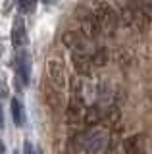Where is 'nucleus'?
Masks as SVG:
<instances>
[{
    "label": "nucleus",
    "mask_w": 152,
    "mask_h": 154,
    "mask_svg": "<svg viewBox=\"0 0 152 154\" xmlns=\"http://www.w3.org/2000/svg\"><path fill=\"white\" fill-rule=\"evenodd\" d=\"M85 96H83V83L79 77H73L69 81V102H68V110H65V122L71 127H77L83 123L85 118Z\"/></svg>",
    "instance_id": "f257e3e1"
},
{
    "label": "nucleus",
    "mask_w": 152,
    "mask_h": 154,
    "mask_svg": "<svg viewBox=\"0 0 152 154\" xmlns=\"http://www.w3.org/2000/svg\"><path fill=\"white\" fill-rule=\"evenodd\" d=\"M93 14H94V19H96L98 31L104 33L106 37H112L117 23H120L117 10H114L108 2H96L93 6Z\"/></svg>",
    "instance_id": "f03ea898"
},
{
    "label": "nucleus",
    "mask_w": 152,
    "mask_h": 154,
    "mask_svg": "<svg viewBox=\"0 0 152 154\" xmlns=\"http://www.w3.org/2000/svg\"><path fill=\"white\" fill-rule=\"evenodd\" d=\"M77 19H79V25H81V31L83 35L89 38V41H96L100 31H98V25H96V19H94V14L91 8L87 6H79L77 8Z\"/></svg>",
    "instance_id": "7ed1b4c3"
},
{
    "label": "nucleus",
    "mask_w": 152,
    "mask_h": 154,
    "mask_svg": "<svg viewBox=\"0 0 152 154\" xmlns=\"http://www.w3.org/2000/svg\"><path fill=\"white\" fill-rule=\"evenodd\" d=\"M48 85L54 87L56 91L64 93V87H65V69H64V64L58 60V58H50L48 60Z\"/></svg>",
    "instance_id": "20e7f679"
},
{
    "label": "nucleus",
    "mask_w": 152,
    "mask_h": 154,
    "mask_svg": "<svg viewBox=\"0 0 152 154\" xmlns=\"http://www.w3.org/2000/svg\"><path fill=\"white\" fill-rule=\"evenodd\" d=\"M71 62H73V67H75V71H77L79 75L91 77L93 60H91V56L87 54L85 48H75V50H71Z\"/></svg>",
    "instance_id": "39448f33"
},
{
    "label": "nucleus",
    "mask_w": 152,
    "mask_h": 154,
    "mask_svg": "<svg viewBox=\"0 0 152 154\" xmlns=\"http://www.w3.org/2000/svg\"><path fill=\"white\" fill-rule=\"evenodd\" d=\"M16 73L21 79L23 85H29L31 81V56L27 50H20L16 54Z\"/></svg>",
    "instance_id": "423d86ee"
},
{
    "label": "nucleus",
    "mask_w": 152,
    "mask_h": 154,
    "mask_svg": "<svg viewBox=\"0 0 152 154\" xmlns=\"http://www.w3.org/2000/svg\"><path fill=\"white\" fill-rule=\"evenodd\" d=\"M106 141H108V133L106 131H100V129L89 131L87 139H85V150L89 154H96L106 146Z\"/></svg>",
    "instance_id": "0eeeda50"
},
{
    "label": "nucleus",
    "mask_w": 152,
    "mask_h": 154,
    "mask_svg": "<svg viewBox=\"0 0 152 154\" xmlns=\"http://www.w3.org/2000/svg\"><path fill=\"white\" fill-rule=\"evenodd\" d=\"M25 42H27L25 21H23L21 16H16V17H14V23H12V45L21 50V48L25 46Z\"/></svg>",
    "instance_id": "6e6552de"
},
{
    "label": "nucleus",
    "mask_w": 152,
    "mask_h": 154,
    "mask_svg": "<svg viewBox=\"0 0 152 154\" xmlns=\"http://www.w3.org/2000/svg\"><path fill=\"white\" fill-rule=\"evenodd\" d=\"M102 119H104V108H100L98 104L87 106V110H85V118H83V123L87 125V127H94V125L102 123Z\"/></svg>",
    "instance_id": "1a4fd4ad"
},
{
    "label": "nucleus",
    "mask_w": 152,
    "mask_h": 154,
    "mask_svg": "<svg viewBox=\"0 0 152 154\" xmlns=\"http://www.w3.org/2000/svg\"><path fill=\"white\" fill-rule=\"evenodd\" d=\"M123 148H125V154H142L144 141H142L141 135H133V137H127V139H125Z\"/></svg>",
    "instance_id": "9d476101"
},
{
    "label": "nucleus",
    "mask_w": 152,
    "mask_h": 154,
    "mask_svg": "<svg viewBox=\"0 0 152 154\" xmlns=\"http://www.w3.org/2000/svg\"><path fill=\"white\" fill-rule=\"evenodd\" d=\"M12 118H14V123L17 125V127H23L25 125V108H23V104L20 102L17 98H12Z\"/></svg>",
    "instance_id": "9b49d317"
},
{
    "label": "nucleus",
    "mask_w": 152,
    "mask_h": 154,
    "mask_svg": "<svg viewBox=\"0 0 152 154\" xmlns=\"http://www.w3.org/2000/svg\"><path fill=\"white\" fill-rule=\"evenodd\" d=\"M85 139H87V133H85V131H77L73 137H69L68 150L71 154H77L79 150H85Z\"/></svg>",
    "instance_id": "f8f14e48"
},
{
    "label": "nucleus",
    "mask_w": 152,
    "mask_h": 154,
    "mask_svg": "<svg viewBox=\"0 0 152 154\" xmlns=\"http://www.w3.org/2000/svg\"><path fill=\"white\" fill-rule=\"evenodd\" d=\"M64 42L71 48V50H75V48H83V41L75 35L73 31H65L64 33Z\"/></svg>",
    "instance_id": "ddd939ff"
},
{
    "label": "nucleus",
    "mask_w": 152,
    "mask_h": 154,
    "mask_svg": "<svg viewBox=\"0 0 152 154\" xmlns=\"http://www.w3.org/2000/svg\"><path fill=\"white\" fill-rule=\"evenodd\" d=\"M91 60H93V66H104L106 64V50L96 48V52L91 56Z\"/></svg>",
    "instance_id": "4468645a"
},
{
    "label": "nucleus",
    "mask_w": 152,
    "mask_h": 154,
    "mask_svg": "<svg viewBox=\"0 0 152 154\" xmlns=\"http://www.w3.org/2000/svg\"><path fill=\"white\" fill-rule=\"evenodd\" d=\"M17 8H20L21 14H29V12H35L37 4L35 2H20V4H17Z\"/></svg>",
    "instance_id": "2eb2a0df"
},
{
    "label": "nucleus",
    "mask_w": 152,
    "mask_h": 154,
    "mask_svg": "<svg viewBox=\"0 0 152 154\" xmlns=\"http://www.w3.org/2000/svg\"><path fill=\"white\" fill-rule=\"evenodd\" d=\"M23 154H41V152L37 150L35 146H33V143L25 141V143H23Z\"/></svg>",
    "instance_id": "dca6fc26"
},
{
    "label": "nucleus",
    "mask_w": 152,
    "mask_h": 154,
    "mask_svg": "<svg viewBox=\"0 0 152 154\" xmlns=\"http://www.w3.org/2000/svg\"><path fill=\"white\" fill-rule=\"evenodd\" d=\"M141 8L144 10V14H146V17H148V21H152V2H148V4H141Z\"/></svg>",
    "instance_id": "f3484780"
},
{
    "label": "nucleus",
    "mask_w": 152,
    "mask_h": 154,
    "mask_svg": "<svg viewBox=\"0 0 152 154\" xmlns=\"http://www.w3.org/2000/svg\"><path fill=\"white\" fill-rule=\"evenodd\" d=\"M6 94H8V85L4 83L2 79H0V98H4Z\"/></svg>",
    "instance_id": "a211bd4d"
},
{
    "label": "nucleus",
    "mask_w": 152,
    "mask_h": 154,
    "mask_svg": "<svg viewBox=\"0 0 152 154\" xmlns=\"http://www.w3.org/2000/svg\"><path fill=\"white\" fill-rule=\"evenodd\" d=\"M0 127H4V108L0 106Z\"/></svg>",
    "instance_id": "6ab92c4d"
},
{
    "label": "nucleus",
    "mask_w": 152,
    "mask_h": 154,
    "mask_svg": "<svg viewBox=\"0 0 152 154\" xmlns=\"http://www.w3.org/2000/svg\"><path fill=\"white\" fill-rule=\"evenodd\" d=\"M4 152H6V146H4V144L0 143V154H4Z\"/></svg>",
    "instance_id": "aec40b11"
},
{
    "label": "nucleus",
    "mask_w": 152,
    "mask_h": 154,
    "mask_svg": "<svg viewBox=\"0 0 152 154\" xmlns=\"http://www.w3.org/2000/svg\"><path fill=\"white\" fill-rule=\"evenodd\" d=\"M2 52H4V46H2V41H0V58H2Z\"/></svg>",
    "instance_id": "412c9836"
}]
</instances>
